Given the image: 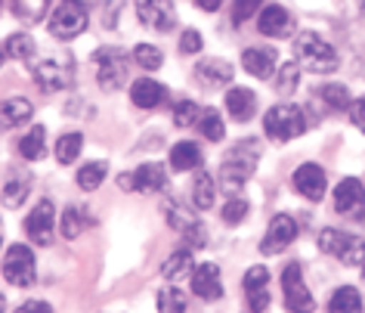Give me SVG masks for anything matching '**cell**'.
I'll list each match as a JSON object with an SVG mask.
<instances>
[{
  "mask_svg": "<svg viewBox=\"0 0 365 313\" xmlns=\"http://www.w3.org/2000/svg\"><path fill=\"white\" fill-rule=\"evenodd\" d=\"M263 131H267L269 140L288 143V140H294V136H300L307 131V118L294 103H279L263 115Z\"/></svg>",
  "mask_w": 365,
  "mask_h": 313,
  "instance_id": "3957f363",
  "label": "cell"
},
{
  "mask_svg": "<svg viewBox=\"0 0 365 313\" xmlns=\"http://www.w3.org/2000/svg\"><path fill=\"white\" fill-rule=\"evenodd\" d=\"M195 127L202 131L205 140H211V143H220L226 136V124H223V118L217 109H202V118H198Z\"/></svg>",
  "mask_w": 365,
  "mask_h": 313,
  "instance_id": "d6a6232c",
  "label": "cell"
},
{
  "mask_svg": "<svg viewBox=\"0 0 365 313\" xmlns=\"http://www.w3.org/2000/svg\"><path fill=\"white\" fill-rule=\"evenodd\" d=\"M297 84H300V69L294 66V62H285L276 75V90L282 96H291L297 90Z\"/></svg>",
  "mask_w": 365,
  "mask_h": 313,
  "instance_id": "ab89813d",
  "label": "cell"
},
{
  "mask_svg": "<svg viewBox=\"0 0 365 313\" xmlns=\"http://www.w3.org/2000/svg\"><path fill=\"white\" fill-rule=\"evenodd\" d=\"M192 248H180V252H173L168 261L161 264V276L164 279H180V276H186V273H192Z\"/></svg>",
  "mask_w": 365,
  "mask_h": 313,
  "instance_id": "4dcf8cb0",
  "label": "cell"
},
{
  "mask_svg": "<svg viewBox=\"0 0 365 313\" xmlns=\"http://www.w3.org/2000/svg\"><path fill=\"white\" fill-rule=\"evenodd\" d=\"M4 59H6V53H4V47H0V66H4Z\"/></svg>",
  "mask_w": 365,
  "mask_h": 313,
  "instance_id": "f907efd6",
  "label": "cell"
},
{
  "mask_svg": "<svg viewBox=\"0 0 365 313\" xmlns=\"http://www.w3.org/2000/svg\"><path fill=\"white\" fill-rule=\"evenodd\" d=\"M0 10H4V0H0Z\"/></svg>",
  "mask_w": 365,
  "mask_h": 313,
  "instance_id": "816d5d0a",
  "label": "cell"
},
{
  "mask_svg": "<svg viewBox=\"0 0 365 313\" xmlns=\"http://www.w3.org/2000/svg\"><path fill=\"white\" fill-rule=\"evenodd\" d=\"M319 99H322L328 109H334V112H344V109L353 106V96L344 84H322L319 87Z\"/></svg>",
  "mask_w": 365,
  "mask_h": 313,
  "instance_id": "836d02e7",
  "label": "cell"
},
{
  "mask_svg": "<svg viewBox=\"0 0 365 313\" xmlns=\"http://www.w3.org/2000/svg\"><path fill=\"white\" fill-rule=\"evenodd\" d=\"M294 53H297L300 66L307 71H313V75H328V71H334L341 66L337 50L325 38H319L316 31H300L297 41H294Z\"/></svg>",
  "mask_w": 365,
  "mask_h": 313,
  "instance_id": "7a4b0ae2",
  "label": "cell"
},
{
  "mask_svg": "<svg viewBox=\"0 0 365 313\" xmlns=\"http://www.w3.org/2000/svg\"><path fill=\"white\" fill-rule=\"evenodd\" d=\"M84 214H81V208H75V205H68L66 211H62V224H59V229H62V236L68 239H78L81 236V229H84Z\"/></svg>",
  "mask_w": 365,
  "mask_h": 313,
  "instance_id": "f35d334b",
  "label": "cell"
},
{
  "mask_svg": "<svg viewBox=\"0 0 365 313\" xmlns=\"http://www.w3.org/2000/svg\"><path fill=\"white\" fill-rule=\"evenodd\" d=\"M0 242H4V236H0Z\"/></svg>",
  "mask_w": 365,
  "mask_h": 313,
  "instance_id": "11a10c76",
  "label": "cell"
},
{
  "mask_svg": "<svg viewBox=\"0 0 365 313\" xmlns=\"http://www.w3.org/2000/svg\"><path fill=\"white\" fill-rule=\"evenodd\" d=\"M350 118H353V124L359 127V131H365V96L356 99V103L350 106Z\"/></svg>",
  "mask_w": 365,
  "mask_h": 313,
  "instance_id": "f6af8a7d",
  "label": "cell"
},
{
  "mask_svg": "<svg viewBox=\"0 0 365 313\" xmlns=\"http://www.w3.org/2000/svg\"><path fill=\"white\" fill-rule=\"evenodd\" d=\"M124 6V0H108V10H106V29H115V19H118V10Z\"/></svg>",
  "mask_w": 365,
  "mask_h": 313,
  "instance_id": "7dc6e473",
  "label": "cell"
},
{
  "mask_svg": "<svg viewBox=\"0 0 365 313\" xmlns=\"http://www.w3.org/2000/svg\"><path fill=\"white\" fill-rule=\"evenodd\" d=\"M257 162H260V140H254V136H248V140H239L230 152L223 155V162H220V187L235 196V192H239L245 183L251 180Z\"/></svg>",
  "mask_w": 365,
  "mask_h": 313,
  "instance_id": "6da1fadb",
  "label": "cell"
},
{
  "mask_svg": "<svg viewBox=\"0 0 365 313\" xmlns=\"http://www.w3.org/2000/svg\"><path fill=\"white\" fill-rule=\"evenodd\" d=\"M214 199H217V180H214V174L198 171L195 180H192V205L207 211V208L214 205Z\"/></svg>",
  "mask_w": 365,
  "mask_h": 313,
  "instance_id": "83f0119b",
  "label": "cell"
},
{
  "mask_svg": "<svg viewBox=\"0 0 365 313\" xmlns=\"http://www.w3.org/2000/svg\"><path fill=\"white\" fill-rule=\"evenodd\" d=\"M53 224H56V208H53L50 199H41L38 205L31 208V214L25 217V233H29L34 245H50Z\"/></svg>",
  "mask_w": 365,
  "mask_h": 313,
  "instance_id": "4fadbf2b",
  "label": "cell"
},
{
  "mask_svg": "<svg viewBox=\"0 0 365 313\" xmlns=\"http://www.w3.org/2000/svg\"><path fill=\"white\" fill-rule=\"evenodd\" d=\"M242 66H245V71H248V75L267 81V78L276 75L279 50H272V47H248V50L242 53Z\"/></svg>",
  "mask_w": 365,
  "mask_h": 313,
  "instance_id": "d6986e66",
  "label": "cell"
},
{
  "mask_svg": "<svg viewBox=\"0 0 365 313\" xmlns=\"http://www.w3.org/2000/svg\"><path fill=\"white\" fill-rule=\"evenodd\" d=\"M29 192H31V174H13L10 180L4 183V192H0V199H4V205L6 208H19L25 199H29Z\"/></svg>",
  "mask_w": 365,
  "mask_h": 313,
  "instance_id": "484cf974",
  "label": "cell"
},
{
  "mask_svg": "<svg viewBox=\"0 0 365 313\" xmlns=\"http://www.w3.org/2000/svg\"><path fill=\"white\" fill-rule=\"evenodd\" d=\"M164 96H168V87L158 84L155 78H140L130 87V99L136 109H158Z\"/></svg>",
  "mask_w": 365,
  "mask_h": 313,
  "instance_id": "603a6c76",
  "label": "cell"
},
{
  "mask_svg": "<svg viewBox=\"0 0 365 313\" xmlns=\"http://www.w3.org/2000/svg\"><path fill=\"white\" fill-rule=\"evenodd\" d=\"M198 118H202V109L195 106V99H180V103H173V124L177 127H192V124H198Z\"/></svg>",
  "mask_w": 365,
  "mask_h": 313,
  "instance_id": "74e56055",
  "label": "cell"
},
{
  "mask_svg": "<svg viewBox=\"0 0 365 313\" xmlns=\"http://www.w3.org/2000/svg\"><path fill=\"white\" fill-rule=\"evenodd\" d=\"M31 78L43 94H59V90L71 87L75 78V59L71 56H47L31 62Z\"/></svg>",
  "mask_w": 365,
  "mask_h": 313,
  "instance_id": "277c9868",
  "label": "cell"
},
{
  "mask_svg": "<svg viewBox=\"0 0 365 313\" xmlns=\"http://www.w3.org/2000/svg\"><path fill=\"white\" fill-rule=\"evenodd\" d=\"M291 183H294V189H297L304 199H309V202H322V199H325L328 177H325V171L319 168L316 162L300 164V168L294 171V177H291Z\"/></svg>",
  "mask_w": 365,
  "mask_h": 313,
  "instance_id": "2e32d148",
  "label": "cell"
},
{
  "mask_svg": "<svg viewBox=\"0 0 365 313\" xmlns=\"http://www.w3.org/2000/svg\"><path fill=\"white\" fill-rule=\"evenodd\" d=\"M362 270H365V261H362Z\"/></svg>",
  "mask_w": 365,
  "mask_h": 313,
  "instance_id": "db71d44e",
  "label": "cell"
},
{
  "mask_svg": "<svg viewBox=\"0 0 365 313\" xmlns=\"http://www.w3.org/2000/svg\"><path fill=\"white\" fill-rule=\"evenodd\" d=\"M164 214H168V224L182 236V242H186L189 248H205L207 245V229L189 208L177 205V202H168V205H164Z\"/></svg>",
  "mask_w": 365,
  "mask_h": 313,
  "instance_id": "9c48e42d",
  "label": "cell"
},
{
  "mask_svg": "<svg viewBox=\"0 0 365 313\" xmlns=\"http://www.w3.org/2000/svg\"><path fill=\"white\" fill-rule=\"evenodd\" d=\"M282 289H285V307L291 313H313L316 301L309 294L304 273H300V264H288L285 273H282Z\"/></svg>",
  "mask_w": 365,
  "mask_h": 313,
  "instance_id": "30bf717a",
  "label": "cell"
},
{
  "mask_svg": "<svg viewBox=\"0 0 365 313\" xmlns=\"http://www.w3.org/2000/svg\"><path fill=\"white\" fill-rule=\"evenodd\" d=\"M334 211L350 220H365V189L356 177H344L334 187Z\"/></svg>",
  "mask_w": 365,
  "mask_h": 313,
  "instance_id": "8fae6325",
  "label": "cell"
},
{
  "mask_svg": "<svg viewBox=\"0 0 365 313\" xmlns=\"http://www.w3.org/2000/svg\"><path fill=\"white\" fill-rule=\"evenodd\" d=\"M260 4H263V0H235V4H232V22L235 25H245L254 13L260 10Z\"/></svg>",
  "mask_w": 365,
  "mask_h": 313,
  "instance_id": "7bdbcfd3",
  "label": "cell"
},
{
  "mask_svg": "<svg viewBox=\"0 0 365 313\" xmlns=\"http://www.w3.org/2000/svg\"><path fill=\"white\" fill-rule=\"evenodd\" d=\"M0 313H6V298L4 294H0Z\"/></svg>",
  "mask_w": 365,
  "mask_h": 313,
  "instance_id": "681fc988",
  "label": "cell"
},
{
  "mask_svg": "<svg viewBox=\"0 0 365 313\" xmlns=\"http://www.w3.org/2000/svg\"><path fill=\"white\" fill-rule=\"evenodd\" d=\"M226 109L235 121H251L254 112H257V94L248 87H232L226 94Z\"/></svg>",
  "mask_w": 365,
  "mask_h": 313,
  "instance_id": "cb8c5ba5",
  "label": "cell"
},
{
  "mask_svg": "<svg viewBox=\"0 0 365 313\" xmlns=\"http://www.w3.org/2000/svg\"><path fill=\"white\" fill-rule=\"evenodd\" d=\"M13 6V16L19 22H29V25H38L47 19V10H50V0H10Z\"/></svg>",
  "mask_w": 365,
  "mask_h": 313,
  "instance_id": "f1b7e54d",
  "label": "cell"
},
{
  "mask_svg": "<svg viewBox=\"0 0 365 313\" xmlns=\"http://www.w3.org/2000/svg\"><path fill=\"white\" fill-rule=\"evenodd\" d=\"M87 22H90V13L81 0H62L56 13L50 16V34L59 41H71L78 34H84Z\"/></svg>",
  "mask_w": 365,
  "mask_h": 313,
  "instance_id": "ba28073f",
  "label": "cell"
},
{
  "mask_svg": "<svg viewBox=\"0 0 365 313\" xmlns=\"http://www.w3.org/2000/svg\"><path fill=\"white\" fill-rule=\"evenodd\" d=\"M195 81L202 87H207V90H217V87H226L230 81L235 78V71H232V66L226 59H202L195 66Z\"/></svg>",
  "mask_w": 365,
  "mask_h": 313,
  "instance_id": "44dd1931",
  "label": "cell"
},
{
  "mask_svg": "<svg viewBox=\"0 0 365 313\" xmlns=\"http://www.w3.org/2000/svg\"><path fill=\"white\" fill-rule=\"evenodd\" d=\"M34 106L25 96H10L0 103V131H10V127H19L25 121H31Z\"/></svg>",
  "mask_w": 365,
  "mask_h": 313,
  "instance_id": "7402d4cb",
  "label": "cell"
},
{
  "mask_svg": "<svg viewBox=\"0 0 365 313\" xmlns=\"http://www.w3.org/2000/svg\"><path fill=\"white\" fill-rule=\"evenodd\" d=\"M4 279L16 285V289H31L34 279H38V264H34V252L29 245H10V252L4 257V267H0Z\"/></svg>",
  "mask_w": 365,
  "mask_h": 313,
  "instance_id": "52a82bcc",
  "label": "cell"
},
{
  "mask_svg": "<svg viewBox=\"0 0 365 313\" xmlns=\"http://www.w3.org/2000/svg\"><path fill=\"white\" fill-rule=\"evenodd\" d=\"M294 239H297V220L291 214H276L269 220V229L260 242V252L263 254H282Z\"/></svg>",
  "mask_w": 365,
  "mask_h": 313,
  "instance_id": "9a60e30c",
  "label": "cell"
},
{
  "mask_svg": "<svg viewBox=\"0 0 365 313\" xmlns=\"http://www.w3.org/2000/svg\"><path fill=\"white\" fill-rule=\"evenodd\" d=\"M81 149H84V136H81L78 131L75 134H62L59 143H56V162L59 164H71L81 155Z\"/></svg>",
  "mask_w": 365,
  "mask_h": 313,
  "instance_id": "e575fe53",
  "label": "cell"
},
{
  "mask_svg": "<svg viewBox=\"0 0 365 313\" xmlns=\"http://www.w3.org/2000/svg\"><path fill=\"white\" fill-rule=\"evenodd\" d=\"M198 6H202V10H207V13H214V10H220V4L223 0H195Z\"/></svg>",
  "mask_w": 365,
  "mask_h": 313,
  "instance_id": "c3c4849f",
  "label": "cell"
},
{
  "mask_svg": "<svg viewBox=\"0 0 365 313\" xmlns=\"http://www.w3.org/2000/svg\"><path fill=\"white\" fill-rule=\"evenodd\" d=\"M220 214H223V220H226V224H239V220H245V217H248V202H245V199H239V196H232L230 202H226V205H223V211H220Z\"/></svg>",
  "mask_w": 365,
  "mask_h": 313,
  "instance_id": "b9f144b4",
  "label": "cell"
},
{
  "mask_svg": "<svg viewBox=\"0 0 365 313\" xmlns=\"http://www.w3.org/2000/svg\"><path fill=\"white\" fill-rule=\"evenodd\" d=\"M19 152L29 162H41L47 155V131H43V124H31V131L19 140Z\"/></svg>",
  "mask_w": 365,
  "mask_h": 313,
  "instance_id": "4316f807",
  "label": "cell"
},
{
  "mask_svg": "<svg viewBox=\"0 0 365 313\" xmlns=\"http://www.w3.org/2000/svg\"><path fill=\"white\" fill-rule=\"evenodd\" d=\"M257 29H260V34H267V38H291V31H294V19H291V13L285 10V6L269 4V6H263V13L257 19Z\"/></svg>",
  "mask_w": 365,
  "mask_h": 313,
  "instance_id": "ffe728a7",
  "label": "cell"
},
{
  "mask_svg": "<svg viewBox=\"0 0 365 313\" xmlns=\"http://www.w3.org/2000/svg\"><path fill=\"white\" fill-rule=\"evenodd\" d=\"M133 62L140 69H145V71H158L164 56H161L158 47H152V44H136V47H133Z\"/></svg>",
  "mask_w": 365,
  "mask_h": 313,
  "instance_id": "8d00e7d4",
  "label": "cell"
},
{
  "mask_svg": "<svg viewBox=\"0 0 365 313\" xmlns=\"http://www.w3.org/2000/svg\"><path fill=\"white\" fill-rule=\"evenodd\" d=\"M106 174H108V164L106 162H90V164H84V168L78 171V187L87 189V192H93L99 183L106 180Z\"/></svg>",
  "mask_w": 365,
  "mask_h": 313,
  "instance_id": "d590c367",
  "label": "cell"
},
{
  "mask_svg": "<svg viewBox=\"0 0 365 313\" xmlns=\"http://www.w3.org/2000/svg\"><path fill=\"white\" fill-rule=\"evenodd\" d=\"M362 13H365V4H362Z\"/></svg>",
  "mask_w": 365,
  "mask_h": 313,
  "instance_id": "f5cc1de1",
  "label": "cell"
},
{
  "mask_svg": "<svg viewBox=\"0 0 365 313\" xmlns=\"http://www.w3.org/2000/svg\"><path fill=\"white\" fill-rule=\"evenodd\" d=\"M158 313H186V294L180 289H161L158 292Z\"/></svg>",
  "mask_w": 365,
  "mask_h": 313,
  "instance_id": "60d3db41",
  "label": "cell"
},
{
  "mask_svg": "<svg viewBox=\"0 0 365 313\" xmlns=\"http://www.w3.org/2000/svg\"><path fill=\"white\" fill-rule=\"evenodd\" d=\"M205 47V41H202V34H198L195 29H189V31H182V38H180V53H198Z\"/></svg>",
  "mask_w": 365,
  "mask_h": 313,
  "instance_id": "ee69618b",
  "label": "cell"
},
{
  "mask_svg": "<svg viewBox=\"0 0 365 313\" xmlns=\"http://www.w3.org/2000/svg\"><path fill=\"white\" fill-rule=\"evenodd\" d=\"M319 248H322L325 254H331L334 261L346 264V267L365 261V239L356 236V233L334 229V227H325L322 233H319Z\"/></svg>",
  "mask_w": 365,
  "mask_h": 313,
  "instance_id": "5b68a950",
  "label": "cell"
},
{
  "mask_svg": "<svg viewBox=\"0 0 365 313\" xmlns=\"http://www.w3.org/2000/svg\"><path fill=\"white\" fill-rule=\"evenodd\" d=\"M328 313H362V294L353 285H341L331 301H328Z\"/></svg>",
  "mask_w": 365,
  "mask_h": 313,
  "instance_id": "f546056e",
  "label": "cell"
},
{
  "mask_svg": "<svg viewBox=\"0 0 365 313\" xmlns=\"http://www.w3.org/2000/svg\"><path fill=\"white\" fill-rule=\"evenodd\" d=\"M118 187L133 189V192H161L164 187H168V174H164V164L149 162V164H140L133 174L118 177Z\"/></svg>",
  "mask_w": 365,
  "mask_h": 313,
  "instance_id": "7c38bea8",
  "label": "cell"
},
{
  "mask_svg": "<svg viewBox=\"0 0 365 313\" xmlns=\"http://www.w3.org/2000/svg\"><path fill=\"white\" fill-rule=\"evenodd\" d=\"M4 53L10 59H19V62H34V38L31 34H10L4 44Z\"/></svg>",
  "mask_w": 365,
  "mask_h": 313,
  "instance_id": "1f68e13d",
  "label": "cell"
},
{
  "mask_svg": "<svg viewBox=\"0 0 365 313\" xmlns=\"http://www.w3.org/2000/svg\"><path fill=\"white\" fill-rule=\"evenodd\" d=\"M93 66H96V81L103 90H121L127 84V71H130V62H127L124 50L118 47H99L93 53Z\"/></svg>",
  "mask_w": 365,
  "mask_h": 313,
  "instance_id": "8992f818",
  "label": "cell"
},
{
  "mask_svg": "<svg viewBox=\"0 0 365 313\" xmlns=\"http://www.w3.org/2000/svg\"><path fill=\"white\" fill-rule=\"evenodd\" d=\"M202 164V149L192 140H180L177 146H170V168L173 171H195Z\"/></svg>",
  "mask_w": 365,
  "mask_h": 313,
  "instance_id": "d4e9b609",
  "label": "cell"
},
{
  "mask_svg": "<svg viewBox=\"0 0 365 313\" xmlns=\"http://www.w3.org/2000/svg\"><path fill=\"white\" fill-rule=\"evenodd\" d=\"M16 313H53V307H50L47 301H38V298H31V301H25V304H22V307L16 310Z\"/></svg>",
  "mask_w": 365,
  "mask_h": 313,
  "instance_id": "bcb514c9",
  "label": "cell"
},
{
  "mask_svg": "<svg viewBox=\"0 0 365 313\" xmlns=\"http://www.w3.org/2000/svg\"><path fill=\"white\" fill-rule=\"evenodd\" d=\"M245 294H248V310L251 313H263L269 307V270L267 267H251L245 273Z\"/></svg>",
  "mask_w": 365,
  "mask_h": 313,
  "instance_id": "e0dca14e",
  "label": "cell"
},
{
  "mask_svg": "<svg viewBox=\"0 0 365 313\" xmlns=\"http://www.w3.org/2000/svg\"><path fill=\"white\" fill-rule=\"evenodd\" d=\"M136 16L152 31H170L177 25L173 0H136Z\"/></svg>",
  "mask_w": 365,
  "mask_h": 313,
  "instance_id": "5bb4252c",
  "label": "cell"
},
{
  "mask_svg": "<svg viewBox=\"0 0 365 313\" xmlns=\"http://www.w3.org/2000/svg\"><path fill=\"white\" fill-rule=\"evenodd\" d=\"M192 292L202 301H220L223 298V279L217 264H198L192 270Z\"/></svg>",
  "mask_w": 365,
  "mask_h": 313,
  "instance_id": "ac0fdd59",
  "label": "cell"
}]
</instances>
